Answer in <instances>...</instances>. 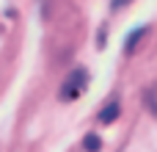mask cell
Wrapping results in <instances>:
<instances>
[{
  "mask_svg": "<svg viewBox=\"0 0 157 152\" xmlns=\"http://www.w3.org/2000/svg\"><path fill=\"white\" fill-rule=\"evenodd\" d=\"M86 83H88V72L77 66V69H72V72L66 75L63 86L58 89V97H61L63 102H69V100H75V97H80V94H83Z\"/></svg>",
  "mask_w": 157,
  "mask_h": 152,
  "instance_id": "cell-1",
  "label": "cell"
},
{
  "mask_svg": "<svg viewBox=\"0 0 157 152\" xmlns=\"http://www.w3.org/2000/svg\"><path fill=\"white\" fill-rule=\"evenodd\" d=\"M119 114H121V105H119V102H108V105L102 108V114H99V122H102V125H110V122L119 119Z\"/></svg>",
  "mask_w": 157,
  "mask_h": 152,
  "instance_id": "cell-2",
  "label": "cell"
},
{
  "mask_svg": "<svg viewBox=\"0 0 157 152\" xmlns=\"http://www.w3.org/2000/svg\"><path fill=\"white\" fill-rule=\"evenodd\" d=\"M83 150L86 152H99L102 150V138H99L97 133H88V136L83 138Z\"/></svg>",
  "mask_w": 157,
  "mask_h": 152,
  "instance_id": "cell-3",
  "label": "cell"
},
{
  "mask_svg": "<svg viewBox=\"0 0 157 152\" xmlns=\"http://www.w3.org/2000/svg\"><path fill=\"white\" fill-rule=\"evenodd\" d=\"M144 36H146V28H138V30H132V33L127 36V44H124V53H132V50H135V44H138V42H141Z\"/></svg>",
  "mask_w": 157,
  "mask_h": 152,
  "instance_id": "cell-4",
  "label": "cell"
},
{
  "mask_svg": "<svg viewBox=\"0 0 157 152\" xmlns=\"http://www.w3.org/2000/svg\"><path fill=\"white\" fill-rule=\"evenodd\" d=\"M127 3H132V0H113L110 6H113V8H121V6H127Z\"/></svg>",
  "mask_w": 157,
  "mask_h": 152,
  "instance_id": "cell-5",
  "label": "cell"
}]
</instances>
